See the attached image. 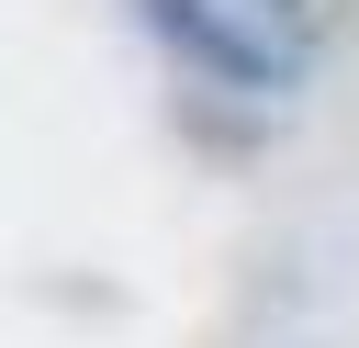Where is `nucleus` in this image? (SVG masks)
Wrapping results in <instances>:
<instances>
[{"mask_svg": "<svg viewBox=\"0 0 359 348\" xmlns=\"http://www.w3.org/2000/svg\"><path fill=\"white\" fill-rule=\"evenodd\" d=\"M146 22H157L213 90H303V56L269 45V34H247L224 0H146Z\"/></svg>", "mask_w": 359, "mask_h": 348, "instance_id": "nucleus-1", "label": "nucleus"}, {"mask_svg": "<svg viewBox=\"0 0 359 348\" xmlns=\"http://www.w3.org/2000/svg\"><path fill=\"white\" fill-rule=\"evenodd\" d=\"M247 11H303V0H247Z\"/></svg>", "mask_w": 359, "mask_h": 348, "instance_id": "nucleus-2", "label": "nucleus"}]
</instances>
